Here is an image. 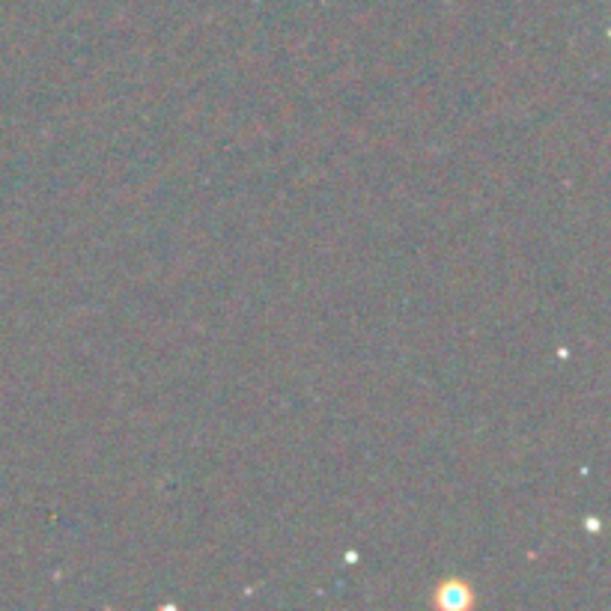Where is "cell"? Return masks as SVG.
I'll list each match as a JSON object with an SVG mask.
<instances>
[{
	"mask_svg": "<svg viewBox=\"0 0 611 611\" xmlns=\"http://www.w3.org/2000/svg\"><path fill=\"white\" fill-rule=\"evenodd\" d=\"M436 606L448 611H465L474 606V593L465 581H441L436 588Z\"/></svg>",
	"mask_w": 611,
	"mask_h": 611,
	"instance_id": "obj_1",
	"label": "cell"
}]
</instances>
